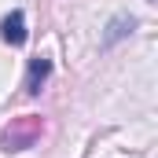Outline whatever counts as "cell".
<instances>
[{
    "mask_svg": "<svg viewBox=\"0 0 158 158\" xmlns=\"http://www.w3.org/2000/svg\"><path fill=\"white\" fill-rule=\"evenodd\" d=\"M48 77H52V59H44V55H40V59H30V70H26V92L37 96Z\"/></svg>",
    "mask_w": 158,
    "mask_h": 158,
    "instance_id": "3957f363",
    "label": "cell"
},
{
    "mask_svg": "<svg viewBox=\"0 0 158 158\" xmlns=\"http://www.w3.org/2000/svg\"><path fill=\"white\" fill-rule=\"evenodd\" d=\"M132 30H136V19H132V15H118V19H110V26H107V33H103V48L118 44V40L129 37Z\"/></svg>",
    "mask_w": 158,
    "mask_h": 158,
    "instance_id": "277c9868",
    "label": "cell"
},
{
    "mask_svg": "<svg viewBox=\"0 0 158 158\" xmlns=\"http://www.w3.org/2000/svg\"><path fill=\"white\" fill-rule=\"evenodd\" d=\"M0 37L7 40L11 48H22L26 37H30V33H26V15H22V11H11V15L4 19V26H0Z\"/></svg>",
    "mask_w": 158,
    "mask_h": 158,
    "instance_id": "7a4b0ae2",
    "label": "cell"
},
{
    "mask_svg": "<svg viewBox=\"0 0 158 158\" xmlns=\"http://www.w3.org/2000/svg\"><path fill=\"white\" fill-rule=\"evenodd\" d=\"M40 118H33V114H26V118L11 121L7 129H4V136H0V143H4V151H26V147H33L40 136Z\"/></svg>",
    "mask_w": 158,
    "mask_h": 158,
    "instance_id": "6da1fadb",
    "label": "cell"
}]
</instances>
